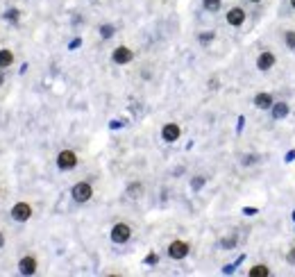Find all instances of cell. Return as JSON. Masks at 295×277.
<instances>
[{
    "label": "cell",
    "mask_w": 295,
    "mask_h": 277,
    "mask_svg": "<svg viewBox=\"0 0 295 277\" xmlns=\"http://www.w3.org/2000/svg\"><path fill=\"white\" fill-rule=\"evenodd\" d=\"M272 66H275V54H272L270 50H263L257 57V68L259 71H270Z\"/></svg>",
    "instance_id": "7"
},
{
    "label": "cell",
    "mask_w": 295,
    "mask_h": 277,
    "mask_svg": "<svg viewBox=\"0 0 295 277\" xmlns=\"http://www.w3.org/2000/svg\"><path fill=\"white\" fill-rule=\"evenodd\" d=\"M5 18H7V21H12V23H16L18 18H21V12H18V9H9V12L5 14Z\"/></svg>",
    "instance_id": "17"
},
{
    "label": "cell",
    "mask_w": 295,
    "mask_h": 277,
    "mask_svg": "<svg viewBox=\"0 0 295 277\" xmlns=\"http://www.w3.org/2000/svg\"><path fill=\"white\" fill-rule=\"evenodd\" d=\"M286 259H288V263H293V266H295V248L288 250V257H286Z\"/></svg>",
    "instance_id": "20"
},
{
    "label": "cell",
    "mask_w": 295,
    "mask_h": 277,
    "mask_svg": "<svg viewBox=\"0 0 295 277\" xmlns=\"http://www.w3.org/2000/svg\"><path fill=\"white\" fill-rule=\"evenodd\" d=\"M236 243V239H227V241H222V245H234Z\"/></svg>",
    "instance_id": "22"
},
{
    "label": "cell",
    "mask_w": 295,
    "mask_h": 277,
    "mask_svg": "<svg viewBox=\"0 0 295 277\" xmlns=\"http://www.w3.org/2000/svg\"><path fill=\"white\" fill-rule=\"evenodd\" d=\"M252 3H261V0H252Z\"/></svg>",
    "instance_id": "26"
},
{
    "label": "cell",
    "mask_w": 295,
    "mask_h": 277,
    "mask_svg": "<svg viewBox=\"0 0 295 277\" xmlns=\"http://www.w3.org/2000/svg\"><path fill=\"white\" fill-rule=\"evenodd\" d=\"M3 82H5V75H3V71H0V86H3Z\"/></svg>",
    "instance_id": "23"
},
{
    "label": "cell",
    "mask_w": 295,
    "mask_h": 277,
    "mask_svg": "<svg viewBox=\"0 0 295 277\" xmlns=\"http://www.w3.org/2000/svg\"><path fill=\"white\" fill-rule=\"evenodd\" d=\"M284 41H286V45H288L290 50H295V30H288L284 34Z\"/></svg>",
    "instance_id": "15"
},
{
    "label": "cell",
    "mask_w": 295,
    "mask_h": 277,
    "mask_svg": "<svg viewBox=\"0 0 295 277\" xmlns=\"http://www.w3.org/2000/svg\"><path fill=\"white\" fill-rule=\"evenodd\" d=\"M168 254H170V259H184L186 254H189V243H184V241H172V243L168 245Z\"/></svg>",
    "instance_id": "5"
},
{
    "label": "cell",
    "mask_w": 295,
    "mask_h": 277,
    "mask_svg": "<svg viewBox=\"0 0 295 277\" xmlns=\"http://www.w3.org/2000/svg\"><path fill=\"white\" fill-rule=\"evenodd\" d=\"M145 261H148V263H154V261H157V254H148V257H145Z\"/></svg>",
    "instance_id": "21"
},
{
    "label": "cell",
    "mask_w": 295,
    "mask_h": 277,
    "mask_svg": "<svg viewBox=\"0 0 295 277\" xmlns=\"http://www.w3.org/2000/svg\"><path fill=\"white\" fill-rule=\"evenodd\" d=\"M57 166L62 168V171H71V168L77 166V154L73 152V150H62V152L57 154Z\"/></svg>",
    "instance_id": "3"
},
{
    "label": "cell",
    "mask_w": 295,
    "mask_h": 277,
    "mask_svg": "<svg viewBox=\"0 0 295 277\" xmlns=\"http://www.w3.org/2000/svg\"><path fill=\"white\" fill-rule=\"evenodd\" d=\"M111 59H113V62H116V64H130L132 59H134V52H132L130 48H125V45H121V48H116V50H113Z\"/></svg>",
    "instance_id": "9"
},
{
    "label": "cell",
    "mask_w": 295,
    "mask_h": 277,
    "mask_svg": "<svg viewBox=\"0 0 295 277\" xmlns=\"http://www.w3.org/2000/svg\"><path fill=\"white\" fill-rule=\"evenodd\" d=\"M268 275H270V270L263 263H257V266L250 268V277H268Z\"/></svg>",
    "instance_id": "14"
},
{
    "label": "cell",
    "mask_w": 295,
    "mask_h": 277,
    "mask_svg": "<svg viewBox=\"0 0 295 277\" xmlns=\"http://www.w3.org/2000/svg\"><path fill=\"white\" fill-rule=\"evenodd\" d=\"M275 100H272L270 93H257L254 95V107L257 109H272Z\"/></svg>",
    "instance_id": "11"
},
{
    "label": "cell",
    "mask_w": 295,
    "mask_h": 277,
    "mask_svg": "<svg viewBox=\"0 0 295 277\" xmlns=\"http://www.w3.org/2000/svg\"><path fill=\"white\" fill-rule=\"evenodd\" d=\"M132 236V227L127 223H116L111 227V241L113 243H127Z\"/></svg>",
    "instance_id": "2"
},
{
    "label": "cell",
    "mask_w": 295,
    "mask_h": 277,
    "mask_svg": "<svg viewBox=\"0 0 295 277\" xmlns=\"http://www.w3.org/2000/svg\"><path fill=\"white\" fill-rule=\"evenodd\" d=\"M227 23H229L231 27H239L245 23V12L241 7H231L229 12H227Z\"/></svg>",
    "instance_id": "8"
},
{
    "label": "cell",
    "mask_w": 295,
    "mask_h": 277,
    "mask_svg": "<svg viewBox=\"0 0 295 277\" xmlns=\"http://www.w3.org/2000/svg\"><path fill=\"white\" fill-rule=\"evenodd\" d=\"M12 218L16 223H25V220H30L32 218V207L27 202H16L12 207Z\"/></svg>",
    "instance_id": "4"
},
{
    "label": "cell",
    "mask_w": 295,
    "mask_h": 277,
    "mask_svg": "<svg viewBox=\"0 0 295 277\" xmlns=\"http://www.w3.org/2000/svg\"><path fill=\"white\" fill-rule=\"evenodd\" d=\"M293 218H295V211H293Z\"/></svg>",
    "instance_id": "27"
},
{
    "label": "cell",
    "mask_w": 295,
    "mask_h": 277,
    "mask_svg": "<svg viewBox=\"0 0 295 277\" xmlns=\"http://www.w3.org/2000/svg\"><path fill=\"white\" fill-rule=\"evenodd\" d=\"M213 32H204V34H200V41H202V43H209V41H213Z\"/></svg>",
    "instance_id": "19"
},
{
    "label": "cell",
    "mask_w": 295,
    "mask_h": 277,
    "mask_svg": "<svg viewBox=\"0 0 295 277\" xmlns=\"http://www.w3.org/2000/svg\"><path fill=\"white\" fill-rule=\"evenodd\" d=\"M100 34H102V39H109V36L113 34V27L111 25H102L100 27Z\"/></svg>",
    "instance_id": "18"
},
{
    "label": "cell",
    "mask_w": 295,
    "mask_h": 277,
    "mask_svg": "<svg viewBox=\"0 0 295 277\" xmlns=\"http://www.w3.org/2000/svg\"><path fill=\"white\" fill-rule=\"evenodd\" d=\"M288 112H290V107L286 102H275L272 104V118H277V121H279V118H286L288 116Z\"/></svg>",
    "instance_id": "12"
},
{
    "label": "cell",
    "mask_w": 295,
    "mask_h": 277,
    "mask_svg": "<svg viewBox=\"0 0 295 277\" xmlns=\"http://www.w3.org/2000/svg\"><path fill=\"white\" fill-rule=\"evenodd\" d=\"M18 270H21V275H34L36 272V259L34 257H23L21 261H18Z\"/></svg>",
    "instance_id": "10"
},
{
    "label": "cell",
    "mask_w": 295,
    "mask_h": 277,
    "mask_svg": "<svg viewBox=\"0 0 295 277\" xmlns=\"http://www.w3.org/2000/svg\"><path fill=\"white\" fill-rule=\"evenodd\" d=\"M14 64V52L7 48H0V68H9Z\"/></svg>",
    "instance_id": "13"
},
{
    "label": "cell",
    "mask_w": 295,
    "mask_h": 277,
    "mask_svg": "<svg viewBox=\"0 0 295 277\" xmlns=\"http://www.w3.org/2000/svg\"><path fill=\"white\" fill-rule=\"evenodd\" d=\"M290 7H293V9H295V0H290Z\"/></svg>",
    "instance_id": "25"
},
{
    "label": "cell",
    "mask_w": 295,
    "mask_h": 277,
    "mask_svg": "<svg viewBox=\"0 0 295 277\" xmlns=\"http://www.w3.org/2000/svg\"><path fill=\"white\" fill-rule=\"evenodd\" d=\"M180 134H182V130H180V125H177V123H168V125H163V130H161V136H163V141H166V143L177 141V139H180Z\"/></svg>",
    "instance_id": "6"
},
{
    "label": "cell",
    "mask_w": 295,
    "mask_h": 277,
    "mask_svg": "<svg viewBox=\"0 0 295 277\" xmlns=\"http://www.w3.org/2000/svg\"><path fill=\"white\" fill-rule=\"evenodd\" d=\"M204 9L207 12H218L220 9V0H204Z\"/></svg>",
    "instance_id": "16"
},
{
    "label": "cell",
    "mask_w": 295,
    "mask_h": 277,
    "mask_svg": "<svg viewBox=\"0 0 295 277\" xmlns=\"http://www.w3.org/2000/svg\"><path fill=\"white\" fill-rule=\"evenodd\" d=\"M71 195L75 198V202H89L91 195H93V186H91L89 182H77V184L73 186Z\"/></svg>",
    "instance_id": "1"
},
{
    "label": "cell",
    "mask_w": 295,
    "mask_h": 277,
    "mask_svg": "<svg viewBox=\"0 0 295 277\" xmlns=\"http://www.w3.org/2000/svg\"><path fill=\"white\" fill-rule=\"evenodd\" d=\"M3 243H5V239H3V234H0V248H3Z\"/></svg>",
    "instance_id": "24"
}]
</instances>
